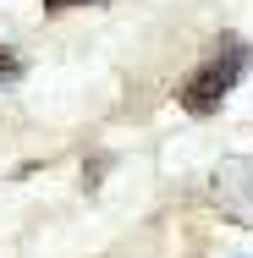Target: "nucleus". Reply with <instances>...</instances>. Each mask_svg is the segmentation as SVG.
<instances>
[{
	"mask_svg": "<svg viewBox=\"0 0 253 258\" xmlns=\"http://www.w3.org/2000/svg\"><path fill=\"white\" fill-rule=\"evenodd\" d=\"M242 72H248V44L226 33V39L215 44V55H204L198 66L187 72V83L176 88V99H182L187 115H215V110L226 104V94L237 88Z\"/></svg>",
	"mask_w": 253,
	"mask_h": 258,
	"instance_id": "obj_1",
	"label": "nucleus"
},
{
	"mask_svg": "<svg viewBox=\"0 0 253 258\" xmlns=\"http://www.w3.org/2000/svg\"><path fill=\"white\" fill-rule=\"evenodd\" d=\"M17 77H22V55L11 44H0V83H17Z\"/></svg>",
	"mask_w": 253,
	"mask_h": 258,
	"instance_id": "obj_2",
	"label": "nucleus"
},
{
	"mask_svg": "<svg viewBox=\"0 0 253 258\" xmlns=\"http://www.w3.org/2000/svg\"><path fill=\"white\" fill-rule=\"evenodd\" d=\"M72 6H94V0H44V11H72Z\"/></svg>",
	"mask_w": 253,
	"mask_h": 258,
	"instance_id": "obj_3",
	"label": "nucleus"
}]
</instances>
